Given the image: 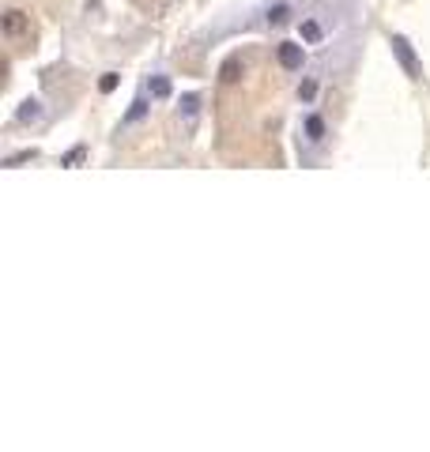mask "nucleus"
<instances>
[{"instance_id":"f257e3e1","label":"nucleus","mask_w":430,"mask_h":452,"mask_svg":"<svg viewBox=\"0 0 430 452\" xmlns=\"http://www.w3.org/2000/svg\"><path fill=\"white\" fill-rule=\"evenodd\" d=\"M389 45H393V56L400 61L404 76H408V79H423L419 56H416V50H411V42H408V38H404V34H393V38H389Z\"/></svg>"},{"instance_id":"f03ea898","label":"nucleus","mask_w":430,"mask_h":452,"mask_svg":"<svg viewBox=\"0 0 430 452\" xmlns=\"http://www.w3.org/2000/svg\"><path fill=\"white\" fill-rule=\"evenodd\" d=\"M276 61L283 72H302L306 64V42H280L276 45Z\"/></svg>"},{"instance_id":"7ed1b4c3","label":"nucleus","mask_w":430,"mask_h":452,"mask_svg":"<svg viewBox=\"0 0 430 452\" xmlns=\"http://www.w3.org/2000/svg\"><path fill=\"white\" fill-rule=\"evenodd\" d=\"M30 27V15L19 12V8H8L4 15H0V30H4V38H23Z\"/></svg>"},{"instance_id":"20e7f679","label":"nucleus","mask_w":430,"mask_h":452,"mask_svg":"<svg viewBox=\"0 0 430 452\" xmlns=\"http://www.w3.org/2000/svg\"><path fill=\"white\" fill-rule=\"evenodd\" d=\"M302 132H306L309 143H325V136H329V125H325V117L317 110H309L306 117H302Z\"/></svg>"},{"instance_id":"39448f33","label":"nucleus","mask_w":430,"mask_h":452,"mask_svg":"<svg viewBox=\"0 0 430 452\" xmlns=\"http://www.w3.org/2000/svg\"><path fill=\"white\" fill-rule=\"evenodd\" d=\"M242 76H245V61H242V53L227 56V61H223V68H219V83H238Z\"/></svg>"},{"instance_id":"423d86ee","label":"nucleus","mask_w":430,"mask_h":452,"mask_svg":"<svg viewBox=\"0 0 430 452\" xmlns=\"http://www.w3.org/2000/svg\"><path fill=\"white\" fill-rule=\"evenodd\" d=\"M42 117H45V110H42V102L38 99L19 102V110H15V121H19V125H38Z\"/></svg>"},{"instance_id":"0eeeda50","label":"nucleus","mask_w":430,"mask_h":452,"mask_svg":"<svg viewBox=\"0 0 430 452\" xmlns=\"http://www.w3.org/2000/svg\"><path fill=\"white\" fill-rule=\"evenodd\" d=\"M298 38L306 45H321V38H325V27L317 19H298Z\"/></svg>"},{"instance_id":"6e6552de","label":"nucleus","mask_w":430,"mask_h":452,"mask_svg":"<svg viewBox=\"0 0 430 452\" xmlns=\"http://www.w3.org/2000/svg\"><path fill=\"white\" fill-rule=\"evenodd\" d=\"M178 113L185 117V125H193V121H196V113H201V94H196V91L181 94V106H178Z\"/></svg>"},{"instance_id":"1a4fd4ad","label":"nucleus","mask_w":430,"mask_h":452,"mask_svg":"<svg viewBox=\"0 0 430 452\" xmlns=\"http://www.w3.org/2000/svg\"><path fill=\"white\" fill-rule=\"evenodd\" d=\"M147 99H143V94H140V99H132V106L129 110H125V117H121V125H140V121L143 117H147Z\"/></svg>"},{"instance_id":"9d476101","label":"nucleus","mask_w":430,"mask_h":452,"mask_svg":"<svg viewBox=\"0 0 430 452\" xmlns=\"http://www.w3.org/2000/svg\"><path fill=\"white\" fill-rule=\"evenodd\" d=\"M170 91H174L170 76H151L147 79V94L151 99H170Z\"/></svg>"},{"instance_id":"9b49d317","label":"nucleus","mask_w":430,"mask_h":452,"mask_svg":"<svg viewBox=\"0 0 430 452\" xmlns=\"http://www.w3.org/2000/svg\"><path fill=\"white\" fill-rule=\"evenodd\" d=\"M314 99H317V76H306L298 83V102H302V106H309Z\"/></svg>"},{"instance_id":"f8f14e48","label":"nucleus","mask_w":430,"mask_h":452,"mask_svg":"<svg viewBox=\"0 0 430 452\" xmlns=\"http://www.w3.org/2000/svg\"><path fill=\"white\" fill-rule=\"evenodd\" d=\"M268 27H283L287 19H291V4H276V8H268Z\"/></svg>"},{"instance_id":"ddd939ff","label":"nucleus","mask_w":430,"mask_h":452,"mask_svg":"<svg viewBox=\"0 0 430 452\" xmlns=\"http://www.w3.org/2000/svg\"><path fill=\"white\" fill-rule=\"evenodd\" d=\"M83 158H87V143H76V147H72L68 151V155H61V166H79V163H83Z\"/></svg>"},{"instance_id":"4468645a","label":"nucleus","mask_w":430,"mask_h":452,"mask_svg":"<svg viewBox=\"0 0 430 452\" xmlns=\"http://www.w3.org/2000/svg\"><path fill=\"white\" fill-rule=\"evenodd\" d=\"M30 158H38V151L34 147H23V151H15V155H8L4 166H19V163H30Z\"/></svg>"},{"instance_id":"2eb2a0df","label":"nucleus","mask_w":430,"mask_h":452,"mask_svg":"<svg viewBox=\"0 0 430 452\" xmlns=\"http://www.w3.org/2000/svg\"><path fill=\"white\" fill-rule=\"evenodd\" d=\"M117 83H121V76H117V72H106V76L99 79V91H102V94H114Z\"/></svg>"}]
</instances>
